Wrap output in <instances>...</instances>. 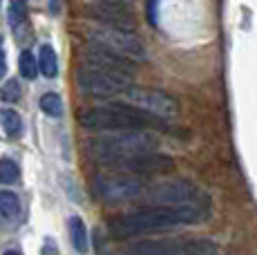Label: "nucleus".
<instances>
[{
  "label": "nucleus",
  "instance_id": "1",
  "mask_svg": "<svg viewBox=\"0 0 257 255\" xmlns=\"http://www.w3.org/2000/svg\"><path fill=\"white\" fill-rule=\"evenodd\" d=\"M208 206H150L112 217L107 222V230L112 237L127 239L135 235L168 230L184 224H199L208 217Z\"/></svg>",
  "mask_w": 257,
  "mask_h": 255
},
{
  "label": "nucleus",
  "instance_id": "2",
  "mask_svg": "<svg viewBox=\"0 0 257 255\" xmlns=\"http://www.w3.org/2000/svg\"><path fill=\"white\" fill-rule=\"evenodd\" d=\"M83 128L105 132H127V130H168V121L141 112L127 103H103L78 114Z\"/></svg>",
  "mask_w": 257,
  "mask_h": 255
},
{
  "label": "nucleus",
  "instance_id": "3",
  "mask_svg": "<svg viewBox=\"0 0 257 255\" xmlns=\"http://www.w3.org/2000/svg\"><path fill=\"white\" fill-rule=\"evenodd\" d=\"M159 139L155 132L148 130H127V132H105L101 137H92L87 141V153H90L98 164H107L114 159H125V157L157 153Z\"/></svg>",
  "mask_w": 257,
  "mask_h": 255
},
{
  "label": "nucleus",
  "instance_id": "4",
  "mask_svg": "<svg viewBox=\"0 0 257 255\" xmlns=\"http://www.w3.org/2000/svg\"><path fill=\"white\" fill-rule=\"evenodd\" d=\"M132 85V78L114 74V72L96 70V67L83 65L78 70V90L92 99H116L123 96Z\"/></svg>",
  "mask_w": 257,
  "mask_h": 255
},
{
  "label": "nucleus",
  "instance_id": "5",
  "mask_svg": "<svg viewBox=\"0 0 257 255\" xmlns=\"http://www.w3.org/2000/svg\"><path fill=\"white\" fill-rule=\"evenodd\" d=\"M87 41H90V45L114 52L118 56H125L135 63L146 58V47H143L141 38L132 32H121V29L110 27H90L87 29Z\"/></svg>",
  "mask_w": 257,
  "mask_h": 255
},
{
  "label": "nucleus",
  "instance_id": "6",
  "mask_svg": "<svg viewBox=\"0 0 257 255\" xmlns=\"http://www.w3.org/2000/svg\"><path fill=\"white\" fill-rule=\"evenodd\" d=\"M96 195L107 204H121L132 202L146 193V181L141 175L130 173H112V175H98L94 181Z\"/></svg>",
  "mask_w": 257,
  "mask_h": 255
},
{
  "label": "nucleus",
  "instance_id": "7",
  "mask_svg": "<svg viewBox=\"0 0 257 255\" xmlns=\"http://www.w3.org/2000/svg\"><path fill=\"white\" fill-rule=\"evenodd\" d=\"M127 105L137 107L141 112H148L152 116L159 119H170L179 112V103L177 99H172L170 94L161 90H152V87H141V85H130L125 90V94L121 96Z\"/></svg>",
  "mask_w": 257,
  "mask_h": 255
},
{
  "label": "nucleus",
  "instance_id": "8",
  "mask_svg": "<svg viewBox=\"0 0 257 255\" xmlns=\"http://www.w3.org/2000/svg\"><path fill=\"white\" fill-rule=\"evenodd\" d=\"M148 199L155 206H206L199 190L181 179L152 186L148 190Z\"/></svg>",
  "mask_w": 257,
  "mask_h": 255
},
{
  "label": "nucleus",
  "instance_id": "9",
  "mask_svg": "<svg viewBox=\"0 0 257 255\" xmlns=\"http://www.w3.org/2000/svg\"><path fill=\"white\" fill-rule=\"evenodd\" d=\"M105 168L116 170V173H130V175H150V173H166V170L175 168L172 157L164 153H146V155H135L125 157V159H114L103 164Z\"/></svg>",
  "mask_w": 257,
  "mask_h": 255
},
{
  "label": "nucleus",
  "instance_id": "10",
  "mask_svg": "<svg viewBox=\"0 0 257 255\" xmlns=\"http://www.w3.org/2000/svg\"><path fill=\"white\" fill-rule=\"evenodd\" d=\"M87 16L101 23V27L121 29V32H135L137 21L132 12L121 3H98L87 7Z\"/></svg>",
  "mask_w": 257,
  "mask_h": 255
},
{
  "label": "nucleus",
  "instance_id": "11",
  "mask_svg": "<svg viewBox=\"0 0 257 255\" xmlns=\"http://www.w3.org/2000/svg\"><path fill=\"white\" fill-rule=\"evenodd\" d=\"M85 65L90 67H96V70H105V72H114V74H121V76H127L132 78L137 74V63L130 61L125 56H118L114 52H107L103 47H96V45H90L85 52Z\"/></svg>",
  "mask_w": 257,
  "mask_h": 255
},
{
  "label": "nucleus",
  "instance_id": "12",
  "mask_svg": "<svg viewBox=\"0 0 257 255\" xmlns=\"http://www.w3.org/2000/svg\"><path fill=\"white\" fill-rule=\"evenodd\" d=\"M118 255H188L186 246L175 239H148L130 246Z\"/></svg>",
  "mask_w": 257,
  "mask_h": 255
},
{
  "label": "nucleus",
  "instance_id": "13",
  "mask_svg": "<svg viewBox=\"0 0 257 255\" xmlns=\"http://www.w3.org/2000/svg\"><path fill=\"white\" fill-rule=\"evenodd\" d=\"M67 226H70V239H72V246L74 251L78 255H85L87 248H90V242H87V228H85V222H83L78 215H74L70 217V222H67Z\"/></svg>",
  "mask_w": 257,
  "mask_h": 255
},
{
  "label": "nucleus",
  "instance_id": "14",
  "mask_svg": "<svg viewBox=\"0 0 257 255\" xmlns=\"http://www.w3.org/2000/svg\"><path fill=\"white\" fill-rule=\"evenodd\" d=\"M38 70L45 78H54L58 74V58L52 45H41L38 52Z\"/></svg>",
  "mask_w": 257,
  "mask_h": 255
},
{
  "label": "nucleus",
  "instance_id": "15",
  "mask_svg": "<svg viewBox=\"0 0 257 255\" xmlns=\"http://www.w3.org/2000/svg\"><path fill=\"white\" fill-rule=\"evenodd\" d=\"M0 215L7 219H14L21 215V199L12 190H0Z\"/></svg>",
  "mask_w": 257,
  "mask_h": 255
},
{
  "label": "nucleus",
  "instance_id": "16",
  "mask_svg": "<svg viewBox=\"0 0 257 255\" xmlns=\"http://www.w3.org/2000/svg\"><path fill=\"white\" fill-rule=\"evenodd\" d=\"M0 125H3V130L7 132L9 137H16L23 128L21 114H18L16 110H12V107H3V110H0Z\"/></svg>",
  "mask_w": 257,
  "mask_h": 255
},
{
  "label": "nucleus",
  "instance_id": "17",
  "mask_svg": "<svg viewBox=\"0 0 257 255\" xmlns=\"http://www.w3.org/2000/svg\"><path fill=\"white\" fill-rule=\"evenodd\" d=\"M41 110L49 116H61L63 114V99L56 92H47L41 96Z\"/></svg>",
  "mask_w": 257,
  "mask_h": 255
},
{
  "label": "nucleus",
  "instance_id": "18",
  "mask_svg": "<svg viewBox=\"0 0 257 255\" xmlns=\"http://www.w3.org/2000/svg\"><path fill=\"white\" fill-rule=\"evenodd\" d=\"M18 70H21L23 78H29V81H32V78H36L38 63H36V58H34V54L29 50L21 52V58H18Z\"/></svg>",
  "mask_w": 257,
  "mask_h": 255
},
{
  "label": "nucleus",
  "instance_id": "19",
  "mask_svg": "<svg viewBox=\"0 0 257 255\" xmlns=\"http://www.w3.org/2000/svg\"><path fill=\"white\" fill-rule=\"evenodd\" d=\"M21 177V170L12 159H0V184H16Z\"/></svg>",
  "mask_w": 257,
  "mask_h": 255
},
{
  "label": "nucleus",
  "instance_id": "20",
  "mask_svg": "<svg viewBox=\"0 0 257 255\" xmlns=\"http://www.w3.org/2000/svg\"><path fill=\"white\" fill-rule=\"evenodd\" d=\"M0 96H3V101L7 103H16L18 99H21V85H18V81H7L3 85V90H0Z\"/></svg>",
  "mask_w": 257,
  "mask_h": 255
},
{
  "label": "nucleus",
  "instance_id": "21",
  "mask_svg": "<svg viewBox=\"0 0 257 255\" xmlns=\"http://www.w3.org/2000/svg\"><path fill=\"white\" fill-rule=\"evenodd\" d=\"M25 21V5H12V9H9V25L12 27H18L21 23Z\"/></svg>",
  "mask_w": 257,
  "mask_h": 255
},
{
  "label": "nucleus",
  "instance_id": "22",
  "mask_svg": "<svg viewBox=\"0 0 257 255\" xmlns=\"http://www.w3.org/2000/svg\"><path fill=\"white\" fill-rule=\"evenodd\" d=\"M5 72H7V61H5V52L0 50V78L5 76Z\"/></svg>",
  "mask_w": 257,
  "mask_h": 255
},
{
  "label": "nucleus",
  "instance_id": "23",
  "mask_svg": "<svg viewBox=\"0 0 257 255\" xmlns=\"http://www.w3.org/2000/svg\"><path fill=\"white\" fill-rule=\"evenodd\" d=\"M5 255H21V253H18V251H7Z\"/></svg>",
  "mask_w": 257,
  "mask_h": 255
},
{
  "label": "nucleus",
  "instance_id": "24",
  "mask_svg": "<svg viewBox=\"0 0 257 255\" xmlns=\"http://www.w3.org/2000/svg\"><path fill=\"white\" fill-rule=\"evenodd\" d=\"M0 50H3V38H0Z\"/></svg>",
  "mask_w": 257,
  "mask_h": 255
}]
</instances>
